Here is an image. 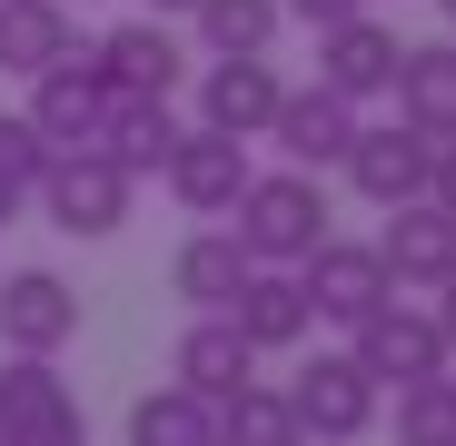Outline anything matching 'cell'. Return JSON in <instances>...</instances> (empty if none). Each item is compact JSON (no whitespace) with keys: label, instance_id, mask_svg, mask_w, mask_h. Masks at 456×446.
Instances as JSON below:
<instances>
[{"label":"cell","instance_id":"1","mask_svg":"<svg viewBox=\"0 0 456 446\" xmlns=\"http://www.w3.org/2000/svg\"><path fill=\"white\" fill-rule=\"evenodd\" d=\"M228 239H239L258 268H297V258L328 239V189H318V169H248L239 208H228Z\"/></svg>","mask_w":456,"mask_h":446},{"label":"cell","instance_id":"2","mask_svg":"<svg viewBox=\"0 0 456 446\" xmlns=\"http://www.w3.org/2000/svg\"><path fill=\"white\" fill-rule=\"evenodd\" d=\"M30 199H40V218H50L60 239H119V229H129L139 179H119L100 149H60V159L40 169V189H30Z\"/></svg>","mask_w":456,"mask_h":446},{"label":"cell","instance_id":"3","mask_svg":"<svg viewBox=\"0 0 456 446\" xmlns=\"http://www.w3.org/2000/svg\"><path fill=\"white\" fill-rule=\"evenodd\" d=\"M338 169H347V189H357L367 208H407V199H427L436 139H427L417 119H357V139L338 149Z\"/></svg>","mask_w":456,"mask_h":446},{"label":"cell","instance_id":"4","mask_svg":"<svg viewBox=\"0 0 456 446\" xmlns=\"http://www.w3.org/2000/svg\"><path fill=\"white\" fill-rule=\"evenodd\" d=\"M377 397H387V387H377L347 347L338 357H308L288 377V407H297V436H308V446H357L377 426Z\"/></svg>","mask_w":456,"mask_h":446},{"label":"cell","instance_id":"5","mask_svg":"<svg viewBox=\"0 0 456 446\" xmlns=\"http://www.w3.org/2000/svg\"><path fill=\"white\" fill-rule=\"evenodd\" d=\"M347 357L367 367L377 387H417V377H436V367H456L446 328H436L427 308H407V297H387V308H367V318L347 328Z\"/></svg>","mask_w":456,"mask_h":446},{"label":"cell","instance_id":"6","mask_svg":"<svg viewBox=\"0 0 456 446\" xmlns=\"http://www.w3.org/2000/svg\"><path fill=\"white\" fill-rule=\"evenodd\" d=\"M297 288H308V318H328V328H357L367 308H387V297H397L377 239H338V229L297 258Z\"/></svg>","mask_w":456,"mask_h":446},{"label":"cell","instance_id":"7","mask_svg":"<svg viewBox=\"0 0 456 446\" xmlns=\"http://www.w3.org/2000/svg\"><path fill=\"white\" fill-rule=\"evenodd\" d=\"M80 337V288L60 268H11L0 278V347L11 357H60Z\"/></svg>","mask_w":456,"mask_h":446},{"label":"cell","instance_id":"8","mask_svg":"<svg viewBox=\"0 0 456 446\" xmlns=\"http://www.w3.org/2000/svg\"><path fill=\"white\" fill-rule=\"evenodd\" d=\"M0 436L11 446H50V436H90L80 397H69L60 357H11L0 347Z\"/></svg>","mask_w":456,"mask_h":446},{"label":"cell","instance_id":"9","mask_svg":"<svg viewBox=\"0 0 456 446\" xmlns=\"http://www.w3.org/2000/svg\"><path fill=\"white\" fill-rule=\"evenodd\" d=\"M159 179H169V199H179L189 218H228L239 189H248V139H228V129H179L169 159H159Z\"/></svg>","mask_w":456,"mask_h":446},{"label":"cell","instance_id":"10","mask_svg":"<svg viewBox=\"0 0 456 446\" xmlns=\"http://www.w3.org/2000/svg\"><path fill=\"white\" fill-rule=\"evenodd\" d=\"M100 109H110V80H100V60H90V50L50 60L40 80H30V100H20V119H30L40 139H50V159H60V149H90Z\"/></svg>","mask_w":456,"mask_h":446},{"label":"cell","instance_id":"11","mask_svg":"<svg viewBox=\"0 0 456 446\" xmlns=\"http://www.w3.org/2000/svg\"><path fill=\"white\" fill-rule=\"evenodd\" d=\"M397 50H407V40H397L387 20L347 11V20H328V30H318V80H328L338 100H357V109H367V100H387V80H397Z\"/></svg>","mask_w":456,"mask_h":446},{"label":"cell","instance_id":"12","mask_svg":"<svg viewBox=\"0 0 456 446\" xmlns=\"http://www.w3.org/2000/svg\"><path fill=\"white\" fill-rule=\"evenodd\" d=\"M278 60L248 50V60H208V80H199V129H228V139H268L278 119Z\"/></svg>","mask_w":456,"mask_h":446},{"label":"cell","instance_id":"13","mask_svg":"<svg viewBox=\"0 0 456 446\" xmlns=\"http://www.w3.org/2000/svg\"><path fill=\"white\" fill-rule=\"evenodd\" d=\"M268 139H278V159H288V169H338V149L357 139V100H338L328 80H308V90H278Z\"/></svg>","mask_w":456,"mask_h":446},{"label":"cell","instance_id":"14","mask_svg":"<svg viewBox=\"0 0 456 446\" xmlns=\"http://www.w3.org/2000/svg\"><path fill=\"white\" fill-rule=\"evenodd\" d=\"M90 60H100V80H110V90H139V100H169V90H179V69H189V50H179L169 20H119L110 40H90Z\"/></svg>","mask_w":456,"mask_h":446},{"label":"cell","instance_id":"15","mask_svg":"<svg viewBox=\"0 0 456 446\" xmlns=\"http://www.w3.org/2000/svg\"><path fill=\"white\" fill-rule=\"evenodd\" d=\"M169 139H179V109H169V100H139V90H110V109H100V129H90V149H100L119 179H159Z\"/></svg>","mask_w":456,"mask_h":446},{"label":"cell","instance_id":"16","mask_svg":"<svg viewBox=\"0 0 456 446\" xmlns=\"http://www.w3.org/2000/svg\"><path fill=\"white\" fill-rule=\"evenodd\" d=\"M387 229H377V258H387V278L397 288H436L446 268H456V218L436 208V199H407V208H377Z\"/></svg>","mask_w":456,"mask_h":446},{"label":"cell","instance_id":"17","mask_svg":"<svg viewBox=\"0 0 456 446\" xmlns=\"http://www.w3.org/2000/svg\"><path fill=\"white\" fill-rule=\"evenodd\" d=\"M228 328H239L258 357H278V347H297L318 318H308V288H297V268H248L239 278V297H228Z\"/></svg>","mask_w":456,"mask_h":446},{"label":"cell","instance_id":"18","mask_svg":"<svg viewBox=\"0 0 456 446\" xmlns=\"http://www.w3.org/2000/svg\"><path fill=\"white\" fill-rule=\"evenodd\" d=\"M69 50H90L80 20H69V0H0V80H40Z\"/></svg>","mask_w":456,"mask_h":446},{"label":"cell","instance_id":"19","mask_svg":"<svg viewBox=\"0 0 456 446\" xmlns=\"http://www.w3.org/2000/svg\"><path fill=\"white\" fill-rule=\"evenodd\" d=\"M169 367H179V387H199V397L218 407L228 387H248V377H258V347L228 328V308H199V328L179 337V357H169Z\"/></svg>","mask_w":456,"mask_h":446},{"label":"cell","instance_id":"20","mask_svg":"<svg viewBox=\"0 0 456 446\" xmlns=\"http://www.w3.org/2000/svg\"><path fill=\"white\" fill-rule=\"evenodd\" d=\"M397 119H417L427 139H456V40H417L397 50Z\"/></svg>","mask_w":456,"mask_h":446},{"label":"cell","instance_id":"21","mask_svg":"<svg viewBox=\"0 0 456 446\" xmlns=\"http://www.w3.org/2000/svg\"><path fill=\"white\" fill-rule=\"evenodd\" d=\"M129 446H218V407L169 377V387H149L129 407Z\"/></svg>","mask_w":456,"mask_h":446},{"label":"cell","instance_id":"22","mask_svg":"<svg viewBox=\"0 0 456 446\" xmlns=\"http://www.w3.org/2000/svg\"><path fill=\"white\" fill-rule=\"evenodd\" d=\"M248 268H258V258L228 239V218H218V229H199V239L179 248V268H169V278H179V297H189V308H228Z\"/></svg>","mask_w":456,"mask_h":446},{"label":"cell","instance_id":"23","mask_svg":"<svg viewBox=\"0 0 456 446\" xmlns=\"http://www.w3.org/2000/svg\"><path fill=\"white\" fill-rule=\"evenodd\" d=\"M218 446H308L297 436V407H288V387H228L218 397Z\"/></svg>","mask_w":456,"mask_h":446},{"label":"cell","instance_id":"24","mask_svg":"<svg viewBox=\"0 0 456 446\" xmlns=\"http://www.w3.org/2000/svg\"><path fill=\"white\" fill-rule=\"evenodd\" d=\"M278 20H288L278 0H199V11H189V30H199L208 60H248V50H268Z\"/></svg>","mask_w":456,"mask_h":446},{"label":"cell","instance_id":"25","mask_svg":"<svg viewBox=\"0 0 456 446\" xmlns=\"http://www.w3.org/2000/svg\"><path fill=\"white\" fill-rule=\"evenodd\" d=\"M40 169H50V139H40L20 109H0V218H20V208H30Z\"/></svg>","mask_w":456,"mask_h":446},{"label":"cell","instance_id":"26","mask_svg":"<svg viewBox=\"0 0 456 446\" xmlns=\"http://www.w3.org/2000/svg\"><path fill=\"white\" fill-rule=\"evenodd\" d=\"M397 446H456V377L436 367V377L397 387Z\"/></svg>","mask_w":456,"mask_h":446},{"label":"cell","instance_id":"27","mask_svg":"<svg viewBox=\"0 0 456 446\" xmlns=\"http://www.w3.org/2000/svg\"><path fill=\"white\" fill-rule=\"evenodd\" d=\"M427 199L456 218V139H436V169H427Z\"/></svg>","mask_w":456,"mask_h":446},{"label":"cell","instance_id":"28","mask_svg":"<svg viewBox=\"0 0 456 446\" xmlns=\"http://www.w3.org/2000/svg\"><path fill=\"white\" fill-rule=\"evenodd\" d=\"M288 20H308V30H328V20H347V11H367V0H278Z\"/></svg>","mask_w":456,"mask_h":446},{"label":"cell","instance_id":"29","mask_svg":"<svg viewBox=\"0 0 456 446\" xmlns=\"http://www.w3.org/2000/svg\"><path fill=\"white\" fill-rule=\"evenodd\" d=\"M427 318H436V328H446V347H456V268L436 278V308H427Z\"/></svg>","mask_w":456,"mask_h":446},{"label":"cell","instance_id":"30","mask_svg":"<svg viewBox=\"0 0 456 446\" xmlns=\"http://www.w3.org/2000/svg\"><path fill=\"white\" fill-rule=\"evenodd\" d=\"M199 11V0H149V20H189Z\"/></svg>","mask_w":456,"mask_h":446},{"label":"cell","instance_id":"31","mask_svg":"<svg viewBox=\"0 0 456 446\" xmlns=\"http://www.w3.org/2000/svg\"><path fill=\"white\" fill-rule=\"evenodd\" d=\"M50 446H90V436H50Z\"/></svg>","mask_w":456,"mask_h":446},{"label":"cell","instance_id":"32","mask_svg":"<svg viewBox=\"0 0 456 446\" xmlns=\"http://www.w3.org/2000/svg\"><path fill=\"white\" fill-rule=\"evenodd\" d=\"M436 11H446V20H456V0H436Z\"/></svg>","mask_w":456,"mask_h":446},{"label":"cell","instance_id":"33","mask_svg":"<svg viewBox=\"0 0 456 446\" xmlns=\"http://www.w3.org/2000/svg\"><path fill=\"white\" fill-rule=\"evenodd\" d=\"M0 446H11V436H0Z\"/></svg>","mask_w":456,"mask_h":446}]
</instances>
